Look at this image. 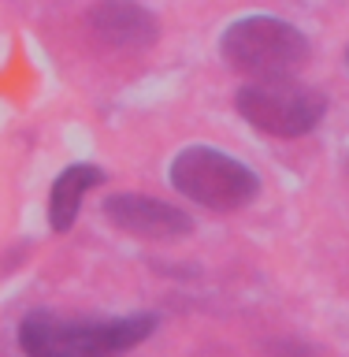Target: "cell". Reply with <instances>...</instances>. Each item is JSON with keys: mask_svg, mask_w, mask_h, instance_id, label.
Returning <instances> with one entry per match:
<instances>
[{"mask_svg": "<svg viewBox=\"0 0 349 357\" xmlns=\"http://www.w3.org/2000/svg\"><path fill=\"white\" fill-rule=\"evenodd\" d=\"M104 183V167L97 164H67L60 175L52 178V190H49V227L56 234H67L78 220V208L89 190H97Z\"/></svg>", "mask_w": 349, "mask_h": 357, "instance_id": "52a82bcc", "label": "cell"}, {"mask_svg": "<svg viewBox=\"0 0 349 357\" xmlns=\"http://www.w3.org/2000/svg\"><path fill=\"white\" fill-rule=\"evenodd\" d=\"M219 56L238 75L279 78L309 60V38L279 15H242L223 30Z\"/></svg>", "mask_w": 349, "mask_h": 357, "instance_id": "3957f363", "label": "cell"}, {"mask_svg": "<svg viewBox=\"0 0 349 357\" xmlns=\"http://www.w3.org/2000/svg\"><path fill=\"white\" fill-rule=\"evenodd\" d=\"M234 108L253 130L267 138H305L327 116V97L294 75L253 78L234 93Z\"/></svg>", "mask_w": 349, "mask_h": 357, "instance_id": "277c9868", "label": "cell"}, {"mask_svg": "<svg viewBox=\"0 0 349 357\" xmlns=\"http://www.w3.org/2000/svg\"><path fill=\"white\" fill-rule=\"evenodd\" d=\"M156 312L134 317H78V312L33 309L19 320L15 342L22 357H123L153 339Z\"/></svg>", "mask_w": 349, "mask_h": 357, "instance_id": "6da1fadb", "label": "cell"}, {"mask_svg": "<svg viewBox=\"0 0 349 357\" xmlns=\"http://www.w3.org/2000/svg\"><path fill=\"white\" fill-rule=\"evenodd\" d=\"M89 38L108 52H145L160 41V19L138 0H97L86 15Z\"/></svg>", "mask_w": 349, "mask_h": 357, "instance_id": "8992f818", "label": "cell"}, {"mask_svg": "<svg viewBox=\"0 0 349 357\" xmlns=\"http://www.w3.org/2000/svg\"><path fill=\"white\" fill-rule=\"evenodd\" d=\"M346 67H349V49H346Z\"/></svg>", "mask_w": 349, "mask_h": 357, "instance_id": "ba28073f", "label": "cell"}, {"mask_svg": "<svg viewBox=\"0 0 349 357\" xmlns=\"http://www.w3.org/2000/svg\"><path fill=\"white\" fill-rule=\"evenodd\" d=\"M104 220L123 234L145 242H175L194 234V216L186 208H175L164 197H149V194H111L104 205Z\"/></svg>", "mask_w": 349, "mask_h": 357, "instance_id": "5b68a950", "label": "cell"}, {"mask_svg": "<svg viewBox=\"0 0 349 357\" xmlns=\"http://www.w3.org/2000/svg\"><path fill=\"white\" fill-rule=\"evenodd\" d=\"M167 183L186 201L212 212H238L261 197V175L216 145H186L167 164Z\"/></svg>", "mask_w": 349, "mask_h": 357, "instance_id": "7a4b0ae2", "label": "cell"}]
</instances>
